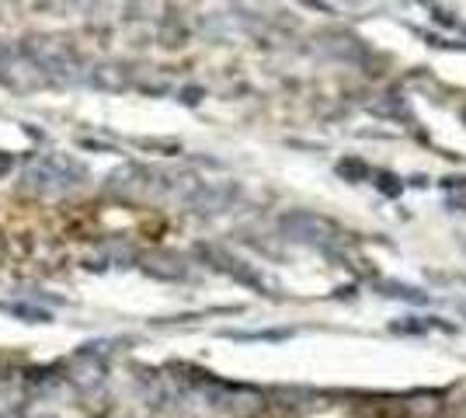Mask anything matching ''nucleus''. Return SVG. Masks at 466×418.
<instances>
[{
    "mask_svg": "<svg viewBox=\"0 0 466 418\" xmlns=\"http://www.w3.org/2000/svg\"><path fill=\"white\" fill-rule=\"evenodd\" d=\"M88 168L70 157V154H39L28 161L25 175H21V189L32 192V196H42V199H60V196H70L77 189L88 185Z\"/></svg>",
    "mask_w": 466,
    "mask_h": 418,
    "instance_id": "1",
    "label": "nucleus"
},
{
    "mask_svg": "<svg viewBox=\"0 0 466 418\" xmlns=\"http://www.w3.org/2000/svg\"><path fill=\"white\" fill-rule=\"evenodd\" d=\"M35 70L53 81V84H74V81H84V63L77 60V53L63 42V39H28L25 49H21Z\"/></svg>",
    "mask_w": 466,
    "mask_h": 418,
    "instance_id": "2",
    "label": "nucleus"
},
{
    "mask_svg": "<svg viewBox=\"0 0 466 418\" xmlns=\"http://www.w3.org/2000/svg\"><path fill=\"white\" fill-rule=\"evenodd\" d=\"M282 230L292 237V241H303V244H320V248H331V241L338 237V227L317 213H285L282 216Z\"/></svg>",
    "mask_w": 466,
    "mask_h": 418,
    "instance_id": "3",
    "label": "nucleus"
},
{
    "mask_svg": "<svg viewBox=\"0 0 466 418\" xmlns=\"http://www.w3.org/2000/svg\"><path fill=\"white\" fill-rule=\"evenodd\" d=\"M233 199H237V189L233 185H209V182H202L195 189V196L188 199V206L195 209V213H223V209H230Z\"/></svg>",
    "mask_w": 466,
    "mask_h": 418,
    "instance_id": "4",
    "label": "nucleus"
},
{
    "mask_svg": "<svg viewBox=\"0 0 466 418\" xmlns=\"http://www.w3.org/2000/svg\"><path fill=\"white\" fill-rule=\"evenodd\" d=\"M143 269L157 279H185V265L174 255H153V258L143 262Z\"/></svg>",
    "mask_w": 466,
    "mask_h": 418,
    "instance_id": "5",
    "label": "nucleus"
},
{
    "mask_svg": "<svg viewBox=\"0 0 466 418\" xmlns=\"http://www.w3.org/2000/svg\"><path fill=\"white\" fill-rule=\"evenodd\" d=\"M0 311L18 317V321H28V324H49L53 321V314L46 307H35V304H0Z\"/></svg>",
    "mask_w": 466,
    "mask_h": 418,
    "instance_id": "6",
    "label": "nucleus"
},
{
    "mask_svg": "<svg viewBox=\"0 0 466 418\" xmlns=\"http://www.w3.org/2000/svg\"><path fill=\"white\" fill-rule=\"evenodd\" d=\"M383 297H393V300H407V304H428V293L414 290V286H404V283H383L379 286Z\"/></svg>",
    "mask_w": 466,
    "mask_h": 418,
    "instance_id": "7",
    "label": "nucleus"
},
{
    "mask_svg": "<svg viewBox=\"0 0 466 418\" xmlns=\"http://www.w3.org/2000/svg\"><path fill=\"white\" fill-rule=\"evenodd\" d=\"M338 175L345 182H366L369 178V164L359 161V157H345V161H338Z\"/></svg>",
    "mask_w": 466,
    "mask_h": 418,
    "instance_id": "8",
    "label": "nucleus"
},
{
    "mask_svg": "<svg viewBox=\"0 0 466 418\" xmlns=\"http://www.w3.org/2000/svg\"><path fill=\"white\" fill-rule=\"evenodd\" d=\"M376 189H379L386 199H397L404 185H400V178H393L390 171H379V175H376Z\"/></svg>",
    "mask_w": 466,
    "mask_h": 418,
    "instance_id": "9",
    "label": "nucleus"
},
{
    "mask_svg": "<svg viewBox=\"0 0 466 418\" xmlns=\"http://www.w3.org/2000/svg\"><path fill=\"white\" fill-rule=\"evenodd\" d=\"M11 56H14V49H11L7 42H0V77H4V70H7V63H11Z\"/></svg>",
    "mask_w": 466,
    "mask_h": 418,
    "instance_id": "10",
    "label": "nucleus"
},
{
    "mask_svg": "<svg viewBox=\"0 0 466 418\" xmlns=\"http://www.w3.org/2000/svg\"><path fill=\"white\" fill-rule=\"evenodd\" d=\"M11 168H14V157H11L7 150H0V178H4V175H7Z\"/></svg>",
    "mask_w": 466,
    "mask_h": 418,
    "instance_id": "11",
    "label": "nucleus"
},
{
    "mask_svg": "<svg viewBox=\"0 0 466 418\" xmlns=\"http://www.w3.org/2000/svg\"><path fill=\"white\" fill-rule=\"evenodd\" d=\"M198 95H202L198 88H188V91H185V102H188V104H195V102H198Z\"/></svg>",
    "mask_w": 466,
    "mask_h": 418,
    "instance_id": "12",
    "label": "nucleus"
}]
</instances>
